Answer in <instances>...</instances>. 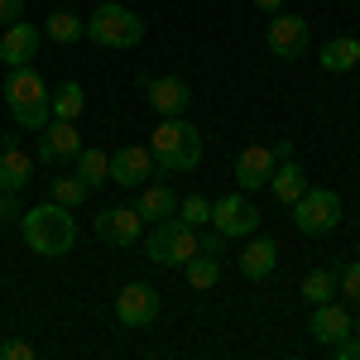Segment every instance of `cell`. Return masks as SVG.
I'll list each match as a JSON object with an SVG mask.
<instances>
[{
	"mask_svg": "<svg viewBox=\"0 0 360 360\" xmlns=\"http://www.w3.org/2000/svg\"><path fill=\"white\" fill-rule=\"evenodd\" d=\"M20 231H25V245L34 255H44V259H58V255H68L72 240H77V221H72V207H63V202H39V207H25V217H20Z\"/></svg>",
	"mask_w": 360,
	"mask_h": 360,
	"instance_id": "1",
	"label": "cell"
},
{
	"mask_svg": "<svg viewBox=\"0 0 360 360\" xmlns=\"http://www.w3.org/2000/svg\"><path fill=\"white\" fill-rule=\"evenodd\" d=\"M154 164L164 173H193L202 164V130L183 115H164V125L154 130Z\"/></svg>",
	"mask_w": 360,
	"mask_h": 360,
	"instance_id": "2",
	"label": "cell"
},
{
	"mask_svg": "<svg viewBox=\"0 0 360 360\" xmlns=\"http://www.w3.org/2000/svg\"><path fill=\"white\" fill-rule=\"evenodd\" d=\"M5 106L15 115V125H25V130H44L53 120L49 86H44V77L34 68H10V77H5Z\"/></svg>",
	"mask_w": 360,
	"mask_h": 360,
	"instance_id": "3",
	"label": "cell"
},
{
	"mask_svg": "<svg viewBox=\"0 0 360 360\" xmlns=\"http://www.w3.org/2000/svg\"><path fill=\"white\" fill-rule=\"evenodd\" d=\"M86 39L101 44V49H135L144 39V20L125 5H96L86 15Z\"/></svg>",
	"mask_w": 360,
	"mask_h": 360,
	"instance_id": "4",
	"label": "cell"
},
{
	"mask_svg": "<svg viewBox=\"0 0 360 360\" xmlns=\"http://www.w3.org/2000/svg\"><path fill=\"white\" fill-rule=\"evenodd\" d=\"M144 255L154 264H168V269H183L197 255V226H188L183 217H164L154 221V236L144 240Z\"/></svg>",
	"mask_w": 360,
	"mask_h": 360,
	"instance_id": "5",
	"label": "cell"
},
{
	"mask_svg": "<svg viewBox=\"0 0 360 360\" xmlns=\"http://www.w3.org/2000/svg\"><path fill=\"white\" fill-rule=\"evenodd\" d=\"M293 226L303 236H332L336 226H341V197L332 188H307L293 202Z\"/></svg>",
	"mask_w": 360,
	"mask_h": 360,
	"instance_id": "6",
	"label": "cell"
},
{
	"mask_svg": "<svg viewBox=\"0 0 360 360\" xmlns=\"http://www.w3.org/2000/svg\"><path fill=\"white\" fill-rule=\"evenodd\" d=\"M77 154H82V130H77V120H49V125L39 130V159L49 168L72 164Z\"/></svg>",
	"mask_w": 360,
	"mask_h": 360,
	"instance_id": "7",
	"label": "cell"
},
{
	"mask_svg": "<svg viewBox=\"0 0 360 360\" xmlns=\"http://www.w3.org/2000/svg\"><path fill=\"white\" fill-rule=\"evenodd\" d=\"M212 226L226 236H255L259 231V207L245 193H226L221 202H212Z\"/></svg>",
	"mask_w": 360,
	"mask_h": 360,
	"instance_id": "8",
	"label": "cell"
},
{
	"mask_svg": "<svg viewBox=\"0 0 360 360\" xmlns=\"http://www.w3.org/2000/svg\"><path fill=\"white\" fill-rule=\"evenodd\" d=\"M115 317H120V327H149L154 317H159V293L149 288V283H125L120 293H115Z\"/></svg>",
	"mask_w": 360,
	"mask_h": 360,
	"instance_id": "9",
	"label": "cell"
},
{
	"mask_svg": "<svg viewBox=\"0 0 360 360\" xmlns=\"http://www.w3.org/2000/svg\"><path fill=\"white\" fill-rule=\"evenodd\" d=\"M139 231H144V217H139V207H106V212H96V236H101V245H139Z\"/></svg>",
	"mask_w": 360,
	"mask_h": 360,
	"instance_id": "10",
	"label": "cell"
},
{
	"mask_svg": "<svg viewBox=\"0 0 360 360\" xmlns=\"http://www.w3.org/2000/svg\"><path fill=\"white\" fill-rule=\"evenodd\" d=\"M149 173H154V149H144V144H125V149H115V154H111V183H115V188H144Z\"/></svg>",
	"mask_w": 360,
	"mask_h": 360,
	"instance_id": "11",
	"label": "cell"
},
{
	"mask_svg": "<svg viewBox=\"0 0 360 360\" xmlns=\"http://www.w3.org/2000/svg\"><path fill=\"white\" fill-rule=\"evenodd\" d=\"M269 53L293 63L307 53V20L303 15H274L269 20Z\"/></svg>",
	"mask_w": 360,
	"mask_h": 360,
	"instance_id": "12",
	"label": "cell"
},
{
	"mask_svg": "<svg viewBox=\"0 0 360 360\" xmlns=\"http://www.w3.org/2000/svg\"><path fill=\"white\" fill-rule=\"evenodd\" d=\"M34 183V159L15 144V135L0 139V193H25Z\"/></svg>",
	"mask_w": 360,
	"mask_h": 360,
	"instance_id": "13",
	"label": "cell"
},
{
	"mask_svg": "<svg viewBox=\"0 0 360 360\" xmlns=\"http://www.w3.org/2000/svg\"><path fill=\"white\" fill-rule=\"evenodd\" d=\"M274 144H245L240 149V159H236V183L255 193V188H264L269 183V173H274Z\"/></svg>",
	"mask_w": 360,
	"mask_h": 360,
	"instance_id": "14",
	"label": "cell"
},
{
	"mask_svg": "<svg viewBox=\"0 0 360 360\" xmlns=\"http://www.w3.org/2000/svg\"><path fill=\"white\" fill-rule=\"evenodd\" d=\"M39 53V29L25 25V20H15V25L0 34V63L5 68H29Z\"/></svg>",
	"mask_w": 360,
	"mask_h": 360,
	"instance_id": "15",
	"label": "cell"
},
{
	"mask_svg": "<svg viewBox=\"0 0 360 360\" xmlns=\"http://www.w3.org/2000/svg\"><path fill=\"white\" fill-rule=\"evenodd\" d=\"M351 322L356 317H346V307L341 303H312V317H307V332H312V341H322V346H336L341 336L351 332Z\"/></svg>",
	"mask_w": 360,
	"mask_h": 360,
	"instance_id": "16",
	"label": "cell"
},
{
	"mask_svg": "<svg viewBox=\"0 0 360 360\" xmlns=\"http://www.w3.org/2000/svg\"><path fill=\"white\" fill-rule=\"evenodd\" d=\"M149 106L159 115H183L193 106V86L183 77H159V82H149Z\"/></svg>",
	"mask_w": 360,
	"mask_h": 360,
	"instance_id": "17",
	"label": "cell"
},
{
	"mask_svg": "<svg viewBox=\"0 0 360 360\" xmlns=\"http://www.w3.org/2000/svg\"><path fill=\"white\" fill-rule=\"evenodd\" d=\"M269 193H274V202L293 207V202L307 193V173L293 164V159H288V164H274V173H269Z\"/></svg>",
	"mask_w": 360,
	"mask_h": 360,
	"instance_id": "18",
	"label": "cell"
},
{
	"mask_svg": "<svg viewBox=\"0 0 360 360\" xmlns=\"http://www.w3.org/2000/svg\"><path fill=\"white\" fill-rule=\"evenodd\" d=\"M274 264H278V245L274 240H250V245L240 250V274L255 278V283L274 274Z\"/></svg>",
	"mask_w": 360,
	"mask_h": 360,
	"instance_id": "19",
	"label": "cell"
},
{
	"mask_svg": "<svg viewBox=\"0 0 360 360\" xmlns=\"http://www.w3.org/2000/svg\"><path fill=\"white\" fill-rule=\"evenodd\" d=\"M135 207H139V217H144V221H164V217H178V197L168 193L164 183H154V188H144Z\"/></svg>",
	"mask_w": 360,
	"mask_h": 360,
	"instance_id": "20",
	"label": "cell"
},
{
	"mask_svg": "<svg viewBox=\"0 0 360 360\" xmlns=\"http://www.w3.org/2000/svg\"><path fill=\"white\" fill-rule=\"evenodd\" d=\"M44 34H49L53 44L68 49V44H77V39L86 34V20L77 15V10H53V15H49V25H44Z\"/></svg>",
	"mask_w": 360,
	"mask_h": 360,
	"instance_id": "21",
	"label": "cell"
},
{
	"mask_svg": "<svg viewBox=\"0 0 360 360\" xmlns=\"http://www.w3.org/2000/svg\"><path fill=\"white\" fill-rule=\"evenodd\" d=\"M322 68L327 72H351L360 63V39H332V44H322Z\"/></svg>",
	"mask_w": 360,
	"mask_h": 360,
	"instance_id": "22",
	"label": "cell"
},
{
	"mask_svg": "<svg viewBox=\"0 0 360 360\" xmlns=\"http://www.w3.org/2000/svg\"><path fill=\"white\" fill-rule=\"evenodd\" d=\"M72 164H77V178H82L86 188L111 183V154H101V149H86V144H82V154H77Z\"/></svg>",
	"mask_w": 360,
	"mask_h": 360,
	"instance_id": "23",
	"label": "cell"
},
{
	"mask_svg": "<svg viewBox=\"0 0 360 360\" xmlns=\"http://www.w3.org/2000/svg\"><path fill=\"white\" fill-rule=\"evenodd\" d=\"M183 269H188V283H193L197 293H207V288H217V278H221V259L197 250V255L188 259V264H183Z\"/></svg>",
	"mask_w": 360,
	"mask_h": 360,
	"instance_id": "24",
	"label": "cell"
},
{
	"mask_svg": "<svg viewBox=\"0 0 360 360\" xmlns=\"http://www.w3.org/2000/svg\"><path fill=\"white\" fill-rule=\"evenodd\" d=\"M49 106H53V120H77L82 106H86V96H82L77 82H63L58 91H49Z\"/></svg>",
	"mask_w": 360,
	"mask_h": 360,
	"instance_id": "25",
	"label": "cell"
},
{
	"mask_svg": "<svg viewBox=\"0 0 360 360\" xmlns=\"http://www.w3.org/2000/svg\"><path fill=\"white\" fill-rule=\"evenodd\" d=\"M86 193H91V188H86L77 173H58L53 178V202H63V207H82Z\"/></svg>",
	"mask_w": 360,
	"mask_h": 360,
	"instance_id": "26",
	"label": "cell"
},
{
	"mask_svg": "<svg viewBox=\"0 0 360 360\" xmlns=\"http://www.w3.org/2000/svg\"><path fill=\"white\" fill-rule=\"evenodd\" d=\"M332 293H336V274L332 269H312V274L303 278V298L307 303H327Z\"/></svg>",
	"mask_w": 360,
	"mask_h": 360,
	"instance_id": "27",
	"label": "cell"
},
{
	"mask_svg": "<svg viewBox=\"0 0 360 360\" xmlns=\"http://www.w3.org/2000/svg\"><path fill=\"white\" fill-rule=\"evenodd\" d=\"M178 217H183V221L188 226H207L212 221V202H207V197H183V202H178Z\"/></svg>",
	"mask_w": 360,
	"mask_h": 360,
	"instance_id": "28",
	"label": "cell"
},
{
	"mask_svg": "<svg viewBox=\"0 0 360 360\" xmlns=\"http://www.w3.org/2000/svg\"><path fill=\"white\" fill-rule=\"evenodd\" d=\"M336 288L346 293V303H360V259H356V264H346V269L336 274Z\"/></svg>",
	"mask_w": 360,
	"mask_h": 360,
	"instance_id": "29",
	"label": "cell"
},
{
	"mask_svg": "<svg viewBox=\"0 0 360 360\" xmlns=\"http://www.w3.org/2000/svg\"><path fill=\"white\" fill-rule=\"evenodd\" d=\"M226 240H231V236H226V231H217V226H212V231H207V236H197V250H202V255H217V259H221V255H226Z\"/></svg>",
	"mask_w": 360,
	"mask_h": 360,
	"instance_id": "30",
	"label": "cell"
},
{
	"mask_svg": "<svg viewBox=\"0 0 360 360\" xmlns=\"http://www.w3.org/2000/svg\"><path fill=\"white\" fill-rule=\"evenodd\" d=\"M25 217V202H20V193H0V226L20 221Z\"/></svg>",
	"mask_w": 360,
	"mask_h": 360,
	"instance_id": "31",
	"label": "cell"
},
{
	"mask_svg": "<svg viewBox=\"0 0 360 360\" xmlns=\"http://www.w3.org/2000/svg\"><path fill=\"white\" fill-rule=\"evenodd\" d=\"M0 360H34L29 341H0Z\"/></svg>",
	"mask_w": 360,
	"mask_h": 360,
	"instance_id": "32",
	"label": "cell"
},
{
	"mask_svg": "<svg viewBox=\"0 0 360 360\" xmlns=\"http://www.w3.org/2000/svg\"><path fill=\"white\" fill-rule=\"evenodd\" d=\"M336 360H360V336L356 332H346L336 341Z\"/></svg>",
	"mask_w": 360,
	"mask_h": 360,
	"instance_id": "33",
	"label": "cell"
},
{
	"mask_svg": "<svg viewBox=\"0 0 360 360\" xmlns=\"http://www.w3.org/2000/svg\"><path fill=\"white\" fill-rule=\"evenodd\" d=\"M20 15H25V0H0V29H10Z\"/></svg>",
	"mask_w": 360,
	"mask_h": 360,
	"instance_id": "34",
	"label": "cell"
},
{
	"mask_svg": "<svg viewBox=\"0 0 360 360\" xmlns=\"http://www.w3.org/2000/svg\"><path fill=\"white\" fill-rule=\"evenodd\" d=\"M274 159H278V164H288V159H293V139H278V144H274Z\"/></svg>",
	"mask_w": 360,
	"mask_h": 360,
	"instance_id": "35",
	"label": "cell"
},
{
	"mask_svg": "<svg viewBox=\"0 0 360 360\" xmlns=\"http://www.w3.org/2000/svg\"><path fill=\"white\" fill-rule=\"evenodd\" d=\"M255 5H259L264 15H278V10H283V0H255Z\"/></svg>",
	"mask_w": 360,
	"mask_h": 360,
	"instance_id": "36",
	"label": "cell"
},
{
	"mask_svg": "<svg viewBox=\"0 0 360 360\" xmlns=\"http://www.w3.org/2000/svg\"><path fill=\"white\" fill-rule=\"evenodd\" d=\"M351 332H356V336H360V317H356V322H351Z\"/></svg>",
	"mask_w": 360,
	"mask_h": 360,
	"instance_id": "37",
	"label": "cell"
},
{
	"mask_svg": "<svg viewBox=\"0 0 360 360\" xmlns=\"http://www.w3.org/2000/svg\"><path fill=\"white\" fill-rule=\"evenodd\" d=\"M356 250H360V240H356Z\"/></svg>",
	"mask_w": 360,
	"mask_h": 360,
	"instance_id": "38",
	"label": "cell"
}]
</instances>
